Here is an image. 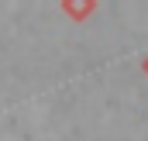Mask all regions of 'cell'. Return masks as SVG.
Here are the masks:
<instances>
[{
  "label": "cell",
  "instance_id": "1",
  "mask_svg": "<svg viewBox=\"0 0 148 141\" xmlns=\"http://www.w3.org/2000/svg\"><path fill=\"white\" fill-rule=\"evenodd\" d=\"M62 10L73 17V21H83L97 10V0H62Z\"/></svg>",
  "mask_w": 148,
  "mask_h": 141
},
{
  "label": "cell",
  "instance_id": "2",
  "mask_svg": "<svg viewBox=\"0 0 148 141\" xmlns=\"http://www.w3.org/2000/svg\"><path fill=\"white\" fill-rule=\"evenodd\" d=\"M141 69H145V76H148V55H145V62H141Z\"/></svg>",
  "mask_w": 148,
  "mask_h": 141
}]
</instances>
